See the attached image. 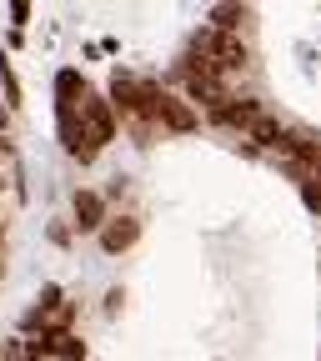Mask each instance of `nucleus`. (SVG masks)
Segmentation results:
<instances>
[{
  "instance_id": "6",
  "label": "nucleus",
  "mask_w": 321,
  "mask_h": 361,
  "mask_svg": "<svg viewBox=\"0 0 321 361\" xmlns=\"http://www.w3.org/2000/svg\"><path fill=\"white\" fill-rule=\"evenodd\" d=\"M281 135H286L281 121H271V116H261V121L251 126V141H256V146H277V151H281Z\"/></svg>"
},
{
  "instance_id": "3",
  "label": "nucleus",
  "mask_w": 321,
  "mask_h": 361,
  "mask_svg": "<svg viewBox=\"0 0 321 361\" xmlns=\"http://www.w3.org/2000/svg\"><path fill=\"white\" fill-rule=\"evenodd\" d=\"M211 121H216V126H236V130H251V126L261 121V101H251V96H231L226 106H216V111H211Z\"/></svg>"
},
{
  "instance_id": "1",
  "label": "nucleus",
  "mask_w": 321,
  "mask_h": 361,
  "mask_svg": "<svg viewBox=\"0 0 321 361\" xmlns=\"http://www.w3.org/2000/svg\"><path fill=\"white\" fill-rule=\"evenodd\" d=\"M80 126H85V141L101 151L111 135H116V111H111V101H101V96H90V90H85V96H80Z\"/></svg>"
},
{
  "instance_id": "9",
  "label": "nucleus",
  "mask_w": 321,
  "mask_h": 361,
  "mask_svg": "<svg viewBox=\"0 0 321 361\" xmlns=\"http://www.w3.org/2000/svg\"><path fill=\"white\" fill-rule=\"evenodd\" d=\"M0 80H6V96H11V106H20V80H16V71H11V61L0 56Z\"/></svg>"
},
{
  "instance_id": "8",
  "label": "nucleus",
  "mask_w": 321,
  "mask_h": 361,
  "mask_svg": "<svg viewBox=\"0 0 321 361\" xmlns=\"http://www.w3.org/2000/svg\"><path fill=\"white\" fill-rule=\"evenodd\" d=\"M56 351H61L66 361H85V341H80V336H56Z\"/></svg>"
},
{
  "instance_id": "4",
  "label": "nucleus",
  "mask_w": 321,
  "mask_h": 361,
  "mask_svg": "<svg viewBox=\"0 0 321 361\" xmlns=\"http://www.w3.org/2000/svg\"><path fill=\"white\" fill-rule=\"evenodd\" d=\"M135 236H141V221H135V216H111V221L101 226V251L121 256V251L135 246Z\"/></svg>"
},
{
  "instance_id": "2",
  "label": "nucleus",
  "mask_w": 321,
  "mask_h": 361,
  "mask_svg": "<svg viewBox=\"0 0 321 361\" xmlns=\"http://www.w3.org/2000/svg\"><path fill=\"white\" fill-rule=\"evenodd\" d=\"M75 226H80V231H96L101 236V226L111 221V206H106V196L101 191H75Z\"/></svg>"
},
{
  "instance_id": "5",
  "label": "nucleus",
  "mask_w": 321,
  "mask_h": 361,
  "mask_svg": "<svg viewBox=\"0 0 321 361\" xmlns=\"http://www.w3.org/2000/svg\"><path fill=\"white\" fill-rule=\"evenodd\" d=\"M156 121H161L166 130H196V111H191L186 101L166 96V90H156Z\"/></svg>"
},
{
  "instance_id": "7",
  "label": "nucleus",
  "mask_w": 321,
  "mask_h": 361,
  "mask_svg": "<svg viewBox=\"0 0 321 361\" xmlns=\"http://www.w3.org/2000/svg\"><path fill=\"white\" fill-rule=\"evenodd\" d=\"M211 16H216V30H221V35H231V30L246 20V11H241V6H216Z\"/></svg>"
},
{
  "instance_id": "10",
  "label": "nucleus",
  "mask_w": 321,
  "mask_h": 361,
  "mask_svg": "<svg viewBox=\"0 0 321 361\" xmlns=\"http://www.w3.org/2000/svg\"><path fill=\"white\" fill-rule=\"evenodd\" d=\"M306 206L321 211V186H316V180H306Z\"/></svg>"
}]
</instances>
